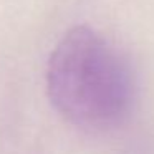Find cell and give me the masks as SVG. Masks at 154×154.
I'll use <instances>...</instances> for the list:
<instances>
[{
	"mask_svg": "<svg viewBox=\"0 0 154 154\" xmlns=\"http://www.w3.org/2000/svg\"><path fill=\"white\" fill-rule=\"evenodd\" d=\"M47 93L66 121L88 131H106L129 114L134 78L123 55L106 38L78 25L51 51Z\"/></svg>",
	"mask_w": 154,
	"mask_h": 154,
	"instance_id": "cell-1",
	"label": "cell"
}]
</instances>
